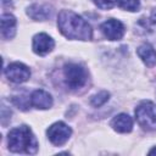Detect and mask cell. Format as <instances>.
Listing matches in <instances>:
<instances>
[{
	"label": "cell",
	"instance_id": "1",
	"mask_svg": "<svg viewBox=\"0 0 156 156\" xmlns=\"http://www.w3.org/2000/svg\"><path fill=\"white\" fill-rule=\"evenodd\" d=\"M57 26L60 32L68 39L90 40L93 37L90 24L71 10H62L58 13Z\"/></svg>",
	"mask_w": 156,
	"mask_h": 156
},
{
	"label": "cell",
	"instance_id": "2",
	"mask_svg": "<svg viewBox=\"0 0 156 156\" xmlns=\"http://www.w3.org/2000/svg\"><path fill=\"white\" fill-rule=\"evenodd\" d=\"M7 143L9 149L12 152L32 155L38 151V141L30 128L27 126H21L11 129L9 133Z\"/></svg>",
	"mask_w": 156,
	"mask_h": 156
},
{
	"label": "cell",
	"instance_id": "3",
	"mask_svg": "<svg viewBox=\"0 0 156 156\" xmlns=\"http://www.w3.org/2000/svg\"><path fill=\"white\" fill-rule=\"evenodd\" d=\"M135 118L143 129L155 130L156 129V106H155V104L149 100L141 101L135 108Z\"/></svg>",
	"mask_w": 156,
	"mask_h": 156
},
{
	"label": "cell",
	"instance_id": "4",
	"mask_svg": "<svg viewBox=\"0 0 156 156\" xmlns=\"http://www.w3.org/2000/svg\"><path fill=\"white\" fill-rule=\"evenodd\" d=\"M65 82L67 87L72 90L79 89L85 85L88 80V73L85 68L78 63H67L63 68Z\"/></svg>",
	"mask_w": 156,
	"mask_h": 156
},
{
	"label": "cell",
	"instance_id": "5",
	"mask_svg": "<svg viewBox=\"0 0 156 156\" xmlns=\"http://www.w3.org/2000/svg\"><path fill=\"white\" fill-rule=\"evenodd\" d=\"M46 134H48L49 140L54 145L61 146L69 139L72 134V129L63 122H56L48 128Z\"/></svg>",
	"mask_w": 156,
	"mask_h": 156
},
{
	"label": "cell",
	"instance_id": "6",
	"mask_svg": "<svg viewBox=\"0 0 156 156\" xmlns=\"http://www.w3.org/2000/svg\"><path fill=\"white\" fill-rule=\"evenodd\" d=\"M5 76L12 82V83H16V84H20V83H23V82H27L30 77V71L29 68L21 63V62H13V63H10L6 68H5Z\"/></svg>",
	"mask_w": 156,
	"mask_h": 156
},
{
	"label": "cell",
	"instance_id": "7",
	"mask_svg": "<svg viewBox=\"0 0 156 156\" xmlns=\"http://www.w3.org/2000/svg\"><path fill=\"white\" fill-rule=\"evenodd\" d=\"M100 29H101L102 34L108 40H119V39H122V37L124 35V32H126L124 24L121 21L115 20V18L105 21L100 26Z\"/></svg>",
	"mask_w": 156,
	"mask_h": 156
},
{
	"label": "cell",
	"instance_id": "8",
	"mask_svg": "<svg viewBox=\"0 0 156 156\" xmlns=\"http://www.w3.org/2000/svg\"><path fill=\"white\" fill-rule=\"evenodd\" d=\"M54 46H55L54 39L50 35H48L46 33H39L33 37L32 48L37 55L44 56V55L49 54L54 49Z\"/></svg>",
	"mask_w": 156,
	"mask_h": 156
},
{
	"label": "cell",
	"instance_id": "9",
	"mask_svg": "<svg viewBox=\"0 0 156 156\" xmlns=\"http://www.w3.org/2000/svg\"><path fill=\"white\" fill-rule=\"evenodd\" d=\"M29 99H30V105L34 106L35 108H39V110H46V108H50L52 106L51 95L43 89L34 90Z\"/></svg>",
	"mask_w": 156,
	"mask_h": 156
},
{
	"label": "cell",
	"instance_id": "10",
	"mask_svg": "<svg viewBox=\"0 0 156 156\" xmlns=\"http://www.w3.org/2000/svg\"><path fill=\"white\" fill-rule=\"evenodd\" d=\"M111 127L118 133H129L133 128V119L127 113H119L111 121Z\"/></svg>",
	"mask_w": 156,
	"mask_h": 156
},
{
	"label": "cell",
	"instance_id": "11",
	"mask_svg": "<svg viewBox=\"0 0 156 156\" xmlns=\"http://www.w3.org/2000/svg\"><path fill=\"white\" fill-rule=\"evenodd\" d=\"M16 18L11 13L1 16V35L4 39H12L16 34Z\"/></svg>",
	"mask_w": 156,
	"mask_h": 156
},
{
	"label": "cell",
	"instance_id": "12",
	"mask_svg": "<svg viewBox=\"0 0 156 156\" xmlns=\"http://www.w3.org/2000/svg\"><path fill=\"white\" fill-rule=\"evenodd\" d=\"M51 12H52V10H51V7L49 5L34 4V5H30L27 9V15L32 20H35V21H45V20H48L51 16Z\"/></svg>",
	"mask_w": 156,
	"mask_h": 156
},
{
	"label": "cell",
	"instance_id": "13",
	"mask_svg": "<svg viewBox=\"0 0 156 156\" xmlns=\"http://www.w3.org/2000/svg\"><path fill=\"white\" fill-rule=\"evenodd\" d=\"M138 56L147 67H154L156 65V51L150 44H143L136 49Z\"/></svg>",
	"mask_w": 156,
	"mask_h": 156
},
{
	"label": "cell",
	"instance_id": "14",
	"mask_svg": "<svg viewBox=\"0 0 156 156\" xmlns=\"http://www.w3.org/2000/svg\"><path fill=\"white\" fill-rule=\"evenodd\" d=\"M117 5L123 9V10H127V11H138L139 7H140V1L139 0H118L117 1Z\"/></svg>",
	"mask_w": 156,
	"mask_h": 156
},
{
	"label": "cell",
	"instance_id": "15",
	"mask_svg": "<svg viewBox=\"0 0 156 156\" xmlns=\"http://www.w3.org/2000/svg\"><path fill=\"white\" fill-rule=\"evenodd\" d=\"M108 98H110V93L102 90V91L95 94V95L90 99V104H91L93 106H95V107H99V106H102V105L108 100Z\"/></svg>",
	"mask_w": 156,
	"mask_h": 156
},
{
	"label": "cell",
	"instance_id": "16",
	"mask_svg": "<svg viewBox=\"0 0 156 156\" xmlns=\"http://www.w3.org/2000/svg\"><path fill=\"white\" fill-rule=\"evenodd\" d=\"M118 0H94L95 5L102 10H110L112 9L116 4H117Z\"/></svg>",
	"mask_w": 156,
	"mask_h": 156
},
{
	"label": "cell",
	"instance_id": "17",
	"mask_svg": "<svg viewBox=\"0 0 156 156\" xmlns=\"http://www.w3.org/2000/svg\"><path fill=\"white\" fill-rule=\"evenodd\" d=\"M151 22L152 23H156V9H154L151 11Z\"/></svg>",
	"mask_w": 156,
	"mask_h": 156
},
{
	"label": "cell",
	"instance_id": "18",
	"mask_svg": "<svg viewBox=\"0 0 156 156\" xmlns=\"http://www.w3.org/2000/svg\"><path fill=\"white\" fill-rule=\"evenodd\" d=\"M154 154H156V147H154V149H151L149 151V155H154Z\"/></svg>",
	"mask_w": 156,
	"mask_h": 156
}]
</instances>
